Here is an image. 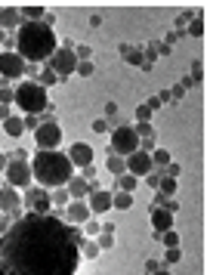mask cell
I'll list each match as a JSON object with an SVG mask.
<instances>
[{
	"label": "cell",
	"instance_id": "obj_1",
	"mask_svg": "<svg viewBox=\"0 0 210 275\" xmlns=\"http://www.w3.org/2000/svg\"><path fill=\"white\" fill-rule=\"evenodd\" d=\"M80 245L53 213H25L0 235V275H74Z\"/></svg>",
	"mask_w": 210,
	"mask_h": 275
},
{
	"label": "cell",
	"instance_id": "obj_2",
	"mask_svg": "<svg viewBox=\"0 0 210 275\" xmlns=\"http://www.w3.org/2000/svg\"><path fill=\"white\" fill-rule=\"evenodd\" d=\"M59 50V37L47 22H22L16 34V53L34 65V62H47Z\"/></svg>",
	"mask_w": 210,
	"mask_h": 275
},
{
	"label": "cell",
	"instance_id": "obj_3",
	"mask_svg": "<svg viewBox=\"0 0 210 275\" xmlns=\"http://www.w3.org/2000/svg\"><path fill=\"white\" fill-rule=\"evenodd\" d=\"M31 176L40 189H65V182L74 176V164L68 161L65 151H37L31 161Z\"/></svg>",
	"mask_w": 210,
	"mask_h": 275
},
{
	"label": "cell",
	"instance_id": "obj_4",
	"mask_svg": "<svg viewBox=\"0 0 210 275\" xmlns=\"http://www.w3.org/2000/svg\"><path fill=\"white\" fill-rule=\"evenodd\" d=\"M13 102H16L25 114H40V111H47V105H50L47 90L40 87L37 81H22V84L13 90Z\"/></svg>",
	"mask_w": 210,
	"mask_h": 275
},
{
	"label": "cell",
	"instance_id": "obj_5",
	"mask_svg": "<svg viewBox=\"0 0 210 275\" xmlns=\"http://www.w3.org/2000/svg\"><path fill=\"white\" fill-rule=\"evenodd\" d=\"M139 151V136L133 127H114L111 130V155H121V158H127V155Z\"/></svg>",
	"mask_w": 210,
	"mask_h": 275
},
{
	"label": "cell",
	"instance_id": "obj_6",
	"mask_svg": "<svg viewBox=\"0 0 210 275\" xmlns=\"http://www.w3.org/2000/svg\"><path fill=\"white\" fill-rule=\"evenodd\" d=\"M4 176H7V186H13V189H31V182H34V176H31V164L25 161V158H10V164H7V170H4Z\"/></svg>",
	"mask_w": 210,
	"mask_h": 275
},
{
	"label": "cell",
	"instance_id": "obj_7",
	"mask_svg": "<svg viewBox=\"0 0 210 275\" xmlns=\"http://www.w3.org/2000/svg\"><path fill=\"white\" fill-rule=\"evenodd\" d=\"M47 68L56 74V77H71L77 71V56L71 47H59L50 59H47Z\"/></svg>",
	"mask_w": 210,
	"mask_h": 275
},
{
	"label": "cell",
	"instance_id": "obj_8",
	"mask_svg": "<svg viewBox=\"0 0 210 275\" xmlns=\"http://www.w3.org/2000/svg\"><path fill=\"white\" fill-rule=\"evenodd\" d=\"M28 74V62L19 53H0V81H16V77Z\"/></svg>",
	"mask_w": 210,
	"mask_h": 275
},
{
	"label": "cell",
	"instance_id": "obj_9",
	"mask_svg": "<svg viewBox=\"0 0 210 275\" xmlns=\"http://www.w3.org/2000/svg\"><path fill=\"white\" fill-rule=\"evenodd\" d=\"M34 142H37L40 151H53V148L62 142V130H59V124H56V121H44V124L34 130Z\"/></svg>",
	"mask_w": 210,
	"mask_h": 275
},
{
	"label": "cell",
	"instance_id": "obj_10",
	"mask_svg": "<svg viewBox=\"0 0 210 275\" xmlns=\"http://www.w3.org/2000/svg\"><path fill=\"white\" fill-rule=\"evenodd\" d=\"M124 161H127V173L136 176V179L155 170V167H152V155H148V151H133V155H127Z\"/></svg>",
	"mask_w": 210,
	"mask_h": 275
},
{
	"label": "cell",
	"instance_id": "obj_11",
	"mask_svg": "<svg viewBox=\"0 0 210 275\" xmlns=\"http://www.w3.org/2000/svg\"><path fill=\"white\" fill-rule=\"evenodd\" d=\"M93 158H96V151H93V145H87V142H71V148H68V161L74 164V167H90L93 164Z\"/></svg>",
	"mask_w": 210,
	"mask_h": 275
},
{
	"label": "cell",
	"instance_id": "obj_12",
	"mask_svg": "<svg viewBox=\"0 0 210 275\" xmlns=\"http://www.w3.org/2000/svg\"><path fill=\"white\" fill-rule=\"evenodd\" d=\"M65 192H68V198H71V201H83V198H87V195L93 192V186L83 179V176H71V179L65 182Z\"/></svg>",
	"mask_w": 210,
	"mask_h": 275
},
{
	"label": "cell",
	"instance_id": "obj_13",
	"mask_svg": "<svg viewBox=\"0 0 210 275\" xmlns=\"http://www.w3.org/2000/svg\"><path fill=\"white\" fill-rule=\"evenodd\" d=\"M16 207H22V195H19V189L4 186V189H0V213H10V210H16Z\"/></svg>",
	"mask_w": 210,
	"mask_h": 275
},
{
	"label": "cell",
	"instance_id": "obj_14",
	"mask_svg": "<svg viewBox=\"0 0 210 275\" xmlns=\"http://www.w3.org/2000/svg\"><path fill=\"white\" fill-rule=\"evenodd\" d=\"M90 213H105V210H111V192H102V189H93L90 195Z\"/></svg>",
	"mask_w": 210,
	"mask_h": 275
},
{
	"label": "cell",
	"instance_id": "obj_15",
	"mask_svg": "<svg viewBox=\"0 0 210 275\" xmlns=\"http://www.w3.org/2000/svg\"><path fill=\"white\" fill-rule=\"evenodd\" d=\"M152 226H155L158 235L170 232V229H173V213H170V210H164V207H155V210H152Z\"/></svg>",
	"mask_w": 210,
	"mask_h": 275
},
{
	"label": "cell",
	"instance_id": "obj_16",
	"mask_svg": "<svg viewBox=\"0 0 210 275\" xmlns=\"http://www.w3.org/2000/svg\"><path fill=\"white\" fill-rule=\"evenodd\" d=\"M65 217L74 223V226H83L90 220V207L83 204V201H68V210H65Z\"/></svg>",
	"mask_w": 210,
	"mask_h": 275
},
{
	"label": "cell",
	"instance_id": "obj_17",
	"mask_svg": "<svg viewBox=\"0 0 210 275\" xmlns=\"http://www.w3.org/2000/svg\"><path fill=\"white\" fill-rule=\"evenodd\" d=\"M28 207H31V213H50V207H53L50 192H47V189H40V195H37V198H34Z\"/></svg>",
	"mask_w": 210,
	"mask_h": 275
},
{
	"label": "cell",
	"instance_id": "obj_18",
	"mask_svg": "<svg viewBox=\"0 0 210 275\" xmlns=\"http://www.w3.org/2000/svg\"><path fill=\"white\" fill-rule=\"evenodd\" d=\"M22 25V16L16 7H7V10H0V28H19Z\"/></svg>",
	"mask_w": 210,
	"mask_h": 275
},
{
	"label": "cell",
	"instance_id": "obj_19",
	"mask_svg": "<svg viewBox=\"0 0 210 275\" xmlns=\"http://www.w3.org/2000/svg\"><path fill=\"white\" fill-rule=\"evenodd\" d=\"M4 130H7V136H13V139H19L22 133H25V124H22V117H7V121H4Z\"/></svg>",
	"mask_w": 210,
	"mask_h": 275
},
{
	"label": "cell",
	"instance_id": "obj_20",
	"mask_svg": "<svg viewBox=\"0 0 210 275\" xmlns=\"http://www.w3.org/2000/svg\"><path fill=\"white\" fill-rule=\"evenodd\" d=\"M105 167H108V173H111V176H121V173H127V161H124L121 155H108Z\"/></svg>",
	"mask_w": 210,
	"mask_h": 275
},
{
	"label": "cell",
	"instance_id": "obj_21",
	"mask_svg": "<svg viewBox=\"0 0 210 275\" xmlns=\"http://www.w3.org/2000/svg\"><path fill=\"white\" fill-rule=\"evenodd\" d=\"M111 207L130 210V207H133V195H130V192H114V195H111Z\"/></svg>",
	"mask_w": 210,
	"mask_h": 275
},
{
	"label": "cell",
	"instance_id": "obj_22",
	"mask_svg": "<svg viewBox=\"0 0 210 275\" xmlns=\"http://www.w3.org/2000/svg\"><path fill=\"white\" fill-rule=\"evenodd\" d=\"M148 155H152V167L155 170H164L167 164H170V151H164V148H152Z\"/></svg>",
	"mask_w": 210,
	"mask_h": 275
},
{
	"label": "cell",
	"instance_id": "obj_23",
	"mask_svg": "<svg viewBox=\"0 0 210 275\" xmlns=\"http://www.w3.org/2000/svg\"><path fill=\"white\" fill-rule=\"evenodd\" d=\"M136 182H139L136 176H130V173H121V176H117V192H130V195H133Z\"/></svg>",
	"mask_w": 210,
	"mask_h": 275
},
{
	"label": "cell",
	"instance_id": "obj_24",
	"mask_svg": "<svg viewBox=\"0 0 210 275\" xmlns=\"http://www.w3.org/2000/svg\"><path fill=\"white\" fill-rule=\"evenodd\" d=\"M158 192H161V195H167V198H173V192H176V179H170V176H164V173H161Z\"/></svg>",
	"mask_w": 210,
	"mask_h": 275
},
{
	"label": "cell",
	"instance_id": "obj_25",
	"mask_svg": "<svg viewBox=\"0 0 210 275\" xmlns=\"http://www.w3.org/2000/svg\"><path fill=\"white\" fill-rule=\"evenodd\" d=\"M50 201H53L56 207H68L71 198H68V192H65V189H53V192H50Z\"/></svg>",
	"mask_w": 210,
	"mask_h": 275
},
{
	"label": "cell",
	"instance_id": "obj_26",
	"mask_svg": "<svg viewBox=\"0 0 210 275\" xmlns=\"http://www.w3.org/2000/svg\"><path fill=\"white\" fill-rule=\"evenodd\" d=\"M56 81H59V77H56V74H53L50 68H44V71H40V77H37V84L44 87V90H47V87H53Z\"/></svg>",
	"mask_w": 210,
	"mask_h": 275
},
{
	"label": "cell",
	"instance_id": "obj_27",
	"mask_svg": "<svg viewBox=\"0 0 210 275\" xmlns=\"http://www.w3.org/2000/svg\"><path fill=\"white\" fill-rule=\"evenodd\" d=\"M93 241H96V248H102V251H111V248H114V235H105V232H99Z\"/></svg>",
	"mask_w": 210,
	"mask_h": 275
},
{
	"label": "cell",
	"instance_id": "obj_28",
	"mask_svg": "<svg viewBox=\"0 0 210 275\" xmlns=\"http://www.w3.org/2000/svg\"><path fill=\"white\" fill-rule=\"evenodd\" d=\"M158 238L164 241V248H179V235L170 229V232H164V235H158Z\"/></svg>",
	"mask_w": 210,
	"mask_h": 275
},
{
	"label": "cell",
	"instance_id": "obj_29",
	"mask_svg": "<svg viewBox=\"0 0 210 275\" xmlns=\"http://www.w3.org/2000/svg\"><path fill=\"white\" fill-rule=\"evenodd\" d=\"M74 56H77V62H90V56H93V50H90L87 44H80V47H74Z\"/></svg>",
	"mask_w": 210,
	"mask_h": 275
},
{
	"label": "cell",
	"instance_id": "obj_30",
	"mask_svg": "<svg viewBox=\"0 0 210 275\" xmlns=\"http://www.w3.org/2000/svg\"><path fill=\"white\" fill-rule=\"evenodd\" d=\"M179 257H183V254H179V248H167V251H164V263H167V266L179 263Z\"/></svg>",
	"mask_w": 210,
	"mask_h": 275
},
{
	"label": "cell",
	"instance_id": "obj_31",
	"mask_svg": "<svg viewBox=\"0 0 210 275\" xmlns=\"http://www.w3.org/2000/svg\"><path fill=\"white\" fill-rule=\"evenodd\" d=\"M96 254H99V248H96V241H93V238L80 245V257H96Z\"/></svg>",
	"mask_w": 210,
	"mask_h": 275
},
{
	"label": "cell",
	"instance_id": "obj_32",
	"mask_svg": "<svg viewBox=\"0 0 210 275\" xmlns=\"http://www.w3.org/2000/svg\"><path fill=\"white\" fill-rule=\"evenodd\" d=\"M22 124H25V130H37V127L44 124V121H40L37 114H25V117H22Z\"/></svg>",
	"mask_w": 210,
	"mask_h": 275
},
{
	"label": "cell",
	"instance_id": "obj_33",
	"mask_svg": "<svg viewBox=\"0 0 210 275\" xmlns=\"http://www.w3.org/2000/svg\"><path fill=\"white\" fill-rule=\"evenodd\" d=\"M10 102H13V87L4 84V87H0V105H10Z\"/></svg>",
	"mask_w": 210,
	"mask_h": 275
},
{
	"label": "cell",
	"instance_id": "obj_34",
	"mask_svg": "<svg viewBox=\"0 0 210 275\" xmlns=\"http://www.w3.org/2000/svg\"><path fill=\"white\" fill-rule=\"evenodd\" d=\"M74 74H80V77H90L93 74V62H77V71Z\"/></svg>",
	"mask_w": 210,
	"mask_h": 275
},
{
	"label": "cell",
	"instance_id": "obj_35",
	"mask_svg": "<svg viewBox=\"0 0 210 275\" xmlns=\"http://www.w3.org/2000/svg\"><path fill=\"white\" fill-rule=\"evenodd\" d=\"M136 121H139V124H148V121H152V111H148L145 105H139V108H136Z\"/></svg>",
	"mask_w": 210,
	"mask_h": 275
},
{
	"label": "cell",
	"instance_id": "obj_36",
	"mask_svg": "<svg viewBox=\"0 0 210 275\" xmlns=\"http://www.w3.org/2000/svg\"><path fill=\"white\" fill-rule=\"evenodd\" d=\"M133 130H136V136H152V133H155V130H152V124H136Z\"/></svg>",
	"mask_w": 210,
	"mask_h": 275
},
{
	"label": "cell",
	"instance_id": "obj_37",
	"mask_svg": "<svg viewBox=\"0 0 210 275\" xmlns=\"http://www.w3.org/2000/svg\"><path fill=\"white\" fill-rule=\"evenodd\" d=\"M161 105H164V102H161V96H152V99L145 102V108H148V111H158Z\"/></svg>",
	"mask_w": 210,
	"mask_h": 275
},
{
	"label": "cell",
	"instance_id": "obj_38",
	"mask_svg": "<svg viewBox=\"0 0 210 275\" xmlns=\"http://www.w3.org/2000/svg\"><path fill=\"white\" fill-rule=\"evenodd\" d=\"M145 182L158 189V182H161V173H158V170H152V173H145Z\"/></svg>",
	"mask_w": 210,
	"mask_h": 275
},
{
	"label": "cell",
	"instance_id": "obj_39",
	"mask_svg": "<svg viewBox=\"0 0 210 275\" xmlns=\"http://www.w3.org/2000/svg\"><path fill=\"white\" fill-rule=\"evenodd\" d=\"M93 130H96V133H105V130H111V127H108V121H102V117H99V121H93Z\"/></svg>",
	"mask_w": 210,
	"mask_h": 275
},
{
	"label": "cell",
	"instance_id": "obj_40",
	"mask_svg": "<svg viewBox=\"0 0 210 275\" xmlns=\"http://www.w3.org/2000/svg\"><path fill=\"white\" fill-rule=\"evenodd\" d=\"M83 226H87V235H99V232H102V229H99L96 223H90V220H87V223H83Z\"/></svg>",
	"mask_w": 210,
	"mask_h": 275
},
{
	"label": "cell",
	"instance_id": "obj_41",
	"mask_svg": "<svg viewBox=\"0 0 210 275\" xmlns=\"http://www.w3.org/2000/svg\"><path fill=\"white\" fill-rule=\"evenodd\" d=\"M7 164H10V155H7V151H0V173L7 170Z\"/></svg>",
	"mask_w": 210,
	"mask_h": 275
},
{
	"label": "cell",
	"instance_id": "obj_42",
	"mask_svg": "<svg viewBox=\"0 0 210 275\" xmlns=\"http://www.w3.org/2000/svg\"><path fill=\"white\" fill-rule=\"evenodd\" d=\"M152 148H155V133L145 136V148H139V151H152Z\"/></svg>",
	"mask_w": 210,
	"mask_h": 275
},
{
	"label": "cell",
	"instance_id": "obj_43",
	"mask_svg": "<svg viewBox=\"0 0 210 275\" xmlns=\"http://www.w3.org/2000/svg\"><path fill=\"white\" fill-rule=\"evenodd\" d=\"M7 117H13L10 114V105H0V121H7Z\"/></svg>",
	"mask_w": 210,
	"mask_h": 275
},
{
	"label": "cell",
	"instance_id": "obj_44",
	"mask_svg": "<svg viewBox=\"0 0 210 275\" xmlns=\"http://www.w3.org/2000/svg\"><path fill=\"white\" fill-rule=\"evenodd\" d=\"M7 229H10V220H7V217H4V213H0V235H4V232H7Z\"/></svg>",
	"mask_w": 210,
	"mask_h": 275
},
{
	"label": "cell",
	"instance_id": "obj_45",
	"mask_svg": "<svg viewBox=\"0 0 210 275\" xmlns=\"http://www.w3.org/2000/svg\"><path fill=\"white\" fill-rule=\"evenodd\" d=\"M152 275H170V272H167V269H158V272H152Z\"/></svg>",
	"mask_w": 210,
	"mask_h": 275
},
{
	"label": "cell",
	"instance_id": "obj_46",
	"mask_svg": "<svg viewBox=\"0 0 210 275\" xmlns=\"http://www.w3.org/2000/svg\"><path fill=\"white\" fill-rule=\"evenodd\" d=\"M7 41V34H4V28H0V44H4Z\"/></svg>",
	"mask_w": 210,
	"mask_h": 275
}]
</instances>
